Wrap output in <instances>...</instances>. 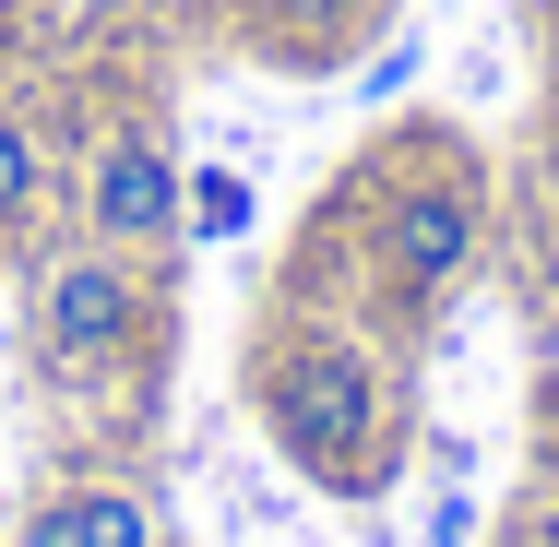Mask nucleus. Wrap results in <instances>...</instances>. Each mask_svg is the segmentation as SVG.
<instances>
[{"label": "nucleus", "instance_id": "1", "mask_svg": "<svg viewBox=\"0 0 559 547\" xmlns=\"http://www.w3.org/2000/svg\"><path fill=\"white\" fill-rule=\"evenodd\" d=\"M250 405H262L274 452H286L310 488H334V500L393 488V440H381V369H369V345H357V333H322V322L262 333V357H250Z\"/></svg>", "mask_w": 559, "mask_h": 547}, {"label": "nucleus", "instance_id": "2", "mask_svg": "<svg viewBox=\"0 0 559 547\" xmlns=\"http://www.w3.org/2000/svg\"><path fill=\"white\" fill-rule=\"evenodd\" d=\"M36 345H48L60 369H108V357L143 345V274L119 262L108 238H84V250L48 262V286H36Z\"/></svg>", "mask_w": 559, "mask_h": 547}, {"label": "nucleus", "instance_id": "3", "mask_svg": "<svg viewBox=\"0 0 559 547\" xmlns=\"http://www.w3.org/2000/svg\"><path fill=\"white\" fill-rule=\"evenodd\" d=\"M476 179H452V167H417V179H393V203H381V286L405 298V310H429L452 274L476 262Z\"/></svg>", "mask_w": 559, "mask_h": 547}, {"label": "nucleus", "instance_id": "4", "mask_svg": "<svg viewBox=\"0 0 559 547\" xmlns=\"http://www.w3.org/2000/svg\"><path fill=\"white\" fill-rule=\"evenodd\" d=\"M167 226H179V155H167L155 131H108V143L84 155V238L155 250Z\"/></svg>", "mask_w": 559, "mask_h": 547}, {"label": "nucleus", "instance_id": "5", "mask_svg": "<svg viewBox=\"0 0 559 547\" xmlns=\"http://www.w3.org/2000/svg\"><path fill=\"white\" fill-rule=\"evenodd\" d=\"M24 547H155V512L131 488H60L24 512Z\"/></svg>", "mask_w": 559, "mask_h": 547}, {"label": "nucleus", "instance_id": "6", "mask_svg": "<svg viewBox=\"0 0 559 547\" xmlns=\"http://www.w3.org/2000/svg\"><path fill=\"white\" fill-rule=\"evenodd\" d=\"M36 191H48V143H36L24 119L0 108V226H24V215H36Z\"/></svg>", "mask_w": 559, "mask_h": 547}, {"label": "nucleus", "instance_id": "7", "mask_svg": "<svg viewBox=\"0 0 559 547\" xmlns=\"http://www.w3.org/2000/svg\"><path fill=\"white\" fill-rule=\"evenodd\" d=\"M179 215L203 226V238H238V226H250V191H238V179H226V167H203V179H191V191H179Z\"/></svg>", "mask_w": 559, "mask_h": 547}, {"label": "nucleus", "instance_id": "8", "mask_svg": "<svg viewBox=\"0 0 559 547\" xmlns=\"http://www.w3.org/2000/svg\"><path fill=\"white\" fill-rule=\"evenodd\" d=\"M298 36H345V24H369V12H393V0H274Z\"/></svg>", "mask_w": 559, "mask_h": 547}]
</instances>
